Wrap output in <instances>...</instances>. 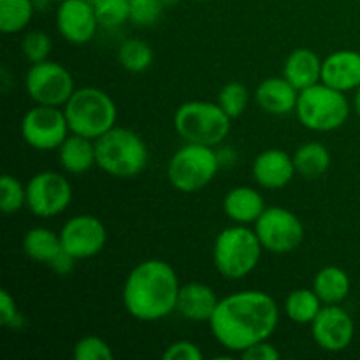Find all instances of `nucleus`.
Masks as SVG:
<instances>
[{"mask_svg":"<svg viewBox=\"0 0 360 360\" xmlns=\"http://www.w3.org/2000/svg\"><path fill=\"white\" fill-rule=\"evenodd\" d=\"M63 112L70 132L94 141L116 127L118 118L116 102L97 86L76 88L63 105Z\"/></svg>","mask_w":360,"mask_h":360,"instance_id":"obj_5","label":"nucleus"},{"mask_svg":"<svg viewBox=\"0 0 360 360\" xmlns=\"http://www.w3.org/2000/svg\"><path fill=\"white\" fill-rule=\"evenodd\" d=\"M218 301L220 299L217 297L210 285L192 281V283L181 285V288H179L176 311L188 322H210L214 309H217Z\"/></svg>","mask_w":360,"mask_h":360,"instance_id":"obj_19","label":"nucleus"},{"mask_svg":"<svg viewBox=\"0 0 360 360\" xmlns=\"http://www.w3.org/2000/svg\"><path fill=\"white\" fill-rule=\"evenodd\" d=\"M27 207V185L16 176L2 174L0 178V210L6 214H14Z\"/></svg>","mask_w":360,"mask_h":360,"instance_id":"obj_29","label":"nucleus"},{"mask_svg":"<svg viewBox=\"0 0 360 360\" xmlns=\"http://www.w3.org/2000/svg\"><path fill=\"white\" fill-rule=\"evenodd\" d=\"M20 132L25 143L37 151H53L70 134L63 108L35 104L23 115Z\"/></svg>","mask_w":360,"mask_h":360,"instance_id":"obj_11","label":"nucleus"},{"mask_svg":"<svg viewBox=\"0 0 360 360\" xmlns=\"http://www.w3.org/2000/svg\"><path fill=\"white\" fill-rule=\"evenodd\" d=\"M253 179L266 190H281L295 178L294 158L280 148H269L257 155L252 165Z\"/></svg>","mask_w":360,"mask_h":360,"instance_id":"obj_16","label":"nucleus"},{"mask_svg":"<svg viewBox=\"0 0 360 360\" xmlns=\"http://www.w3.org/2000/svg\"><path fill=\"white\" fill-rule=\"evenodd\" d=\"M354 91H355L354 94V109H355V112L360 116V84L355 88Z\"/></svg>","mask_w":360,"mask_h":360,"instance_id":"obj_39","label":"nucleus"},{"mask_svg":"<svg viewBox=\"0 0 360 360\" xmlns=\"http://www.w3.org/2000/svg\"><path fill=\"white\" fill-rule=\"evenodd\" d=\"M25 91L41 105L63 108L76 91L74 76L65 65L53 60L32 63L25 76Z\"/></svg>","mask_w":360,"mask_h":360,"instance_id":"obj_9","label":"nucleus"},{"mask_svg":"<svg viewBox=\"0 0 360 360\" xmlns=\"http://www.w3.org/2000/svg\"><path fill=\"white\" fill-rule=\"evenodd\" d=\"M218 104L232 120L239 118L250 104L248 88L239 81H231V83L224 84L218 94Z\"/></svg>","mask_w":360,"mask_h":360,"instance_id":"obj_30","label":"nucleus"},{"mask_svg":"<svg viewBox=\"0 0 360 360\" xmlns=\"http://www.w3.org/2000/svg\"><path fill=\"white\" fill-rule=\"evenodd\" d=\"M322 83L348 91L360 84V53L354 49H338L322 62Z\"/></svg>","mask_w":360,"mask_h":360,"instance_id":"obj_17","label":"nucleus"},{"mask_svg":"<svg viewBox=\"0 0 360 360\" xmlns=\"http://www.w3.org/2000/svg\"><path fill=\"white\" fill-rule=\"evenodd\" d=\"M0 323L13 330L21 329L25 326V319L18 309L16 301L6 288L0 290Z\"/></svg>","mask_w":360,"mask_h":360,"instance_id":"obj_35","label":"nucleus"},{"mask_svg":"<svg viewBox=\"0 0 360 360\" xmlns=\"http://www.w3.org/2000/svg\"><path fill=\"white\" fill-rule=\"evenodd\" d=\"M181 283L172 266L160 259L137 264L127 276L122 299L127 313L141 322H157L176 311Z\"/></svg>","mask_w":360,"mask_h":360,"instance_id":"obj_2","label":"nucleus"},{"mask_svg":"<svg viewBox=\"0 0 360 360\" xmlns=\"http://www.w3.org/2000/svg\"><path fill=\"white\" fill-rule=\"evenodd\" d=\"M130 21L136 27L148 28L158 23L162 11L165 9L160 0H129Z\"/></svg>","mask_w":360,"mask_h":360,"instance_id":"obj_33","label":"nucleus"},{"mask_svg":"<svg viewBox=\"0 0 360 360\" xmlns=\"http://www.w3.org/2000/svg\"><path fill=\"white\" fill-rule=\"evenodd\" d=\"M155 53L148 42L141 39H127L118 49V62L125 70L132 74L144 72L153 65Z\"/></svg>","mask_w":360,"mask_h":360,"instance_id":"obj_28","label":"nucleus"},{"mask_svg":"<svg viewBox=\"0 0 360 360\" xmlns=\"http://www.w3.org/2000/svg\"><path fill=\"white\" fill-rule=\"evenodd\" d=\"M311 336L323 352L340 354L354 341V319L340 304H326L311 322Z\"/></svg>","mask_w":360,"mask_h":360,"instance_id":"obj_14","label":"nucleus"},{"mask_svg":"<svg viewBox=\"0 0 360 360\" xmlns=\"http://www.w3.org/2000/svg\"><path fill=\"white\" fill-rule=\"evenodd\" d=\"M323 60L309 48H297L290 51L283 63V77H287L299 91L322 81Z\"/></svg>","mask_w":360,"mask_h":360,"instance_id":"obj_21","label":"nucleus"},{"mask_svg":"<svg viewBox=\"0 0 360 360\" xmlns=\"http://www.w3.org/2000/svg\"><path fill=\"white\" fill-rule=\"evenodd\" d=\"M264 246L255 229L234 224L217 236L213 245L214 269L225 280H243L257 269Z\"/></svg>","mask_w":360,"mask_h":360,"instance_id":"obj_4","label":"nucleus"},{"mask_svg":"<svg viewBox=\"0 0 360 360\" xmlns=\"http://www.w3.org/2000/svg\"><path fill=\"white\" fill-rule=\"evenodd\" d=\"M94 9L104 28H118L130 21L129 0H94Z\"/></svg>","mask_w":360,"mask_h":360,"instance_id":"obj_31","label":"nucleus"},{"mask_svg":"<svg viewBox=\"0 0 360 360\" xmlns=\"http://www.w3.org/2000/svg\"><path fill=\"white\" fill-rule=\"evenodd\" d=\"M23 253L39 264H51L63 252L60 234L48 227H34L27 231L21 241Z\"/></svg>","mask_w":360,"mask_h":360,"instance_id":"obj_23","label":"nucleus"},{"mask_svg":"<svg viewBox=\"0 0 360 360\" xmlns=\"http://www.w3.org/2000/svg\"><path fill=\"white\" fill-rule=\"evenodd\" d=\"M164 360H202L204 354L200 347L193 341L179 340L169 345L162 354Z\"/></svg>","mask_w":360,"mask_h":360,"instance_id":"obj_36","label":"nucleus"},{"mask_svg":"<svg viewBox=\"0 0 360 360\" xmlns=\"http://www.w3.org/2000/svg\"><path fill=\"white\" fill-rule=\"evenodd\" d=\"M55 21L63 41L74 46L90 42L101 27L91 0H62L56 7Z\"/></svg>","mask_w":360,"mask_h":360,"instance_id":"obj_15","label":"nucleus"},{"mask_svg":"<svg viewBox=\"0 0 360 360\" xmlns=\"http://www.w3.org/2000/svg\"><path fill=\"white\" fill-rule=\"evenodd\" d=\"M220 169L213 146L185 143L167 164V179L178 192L193 193L206 188Z\"/></svg>","mask_w":360,"mask_h":360,"instance_id":"obj_8","label":"nucleus"},{"mask_svg":"<svg viewBox=\"0 0 360 360\" xmlns=\"http://www.w3.org/2000/svg\"><path fill=\"white\" fill-rule=\"evenodd\" d=\"M313 290L323 304H341L350 294L352 280L341 267L326 266L315 274Z\"/></svg>","mask_w":360,"mask_h":360,"instance_id":"obj_24","label":"nucleus"},{"mask_svg":"<svg viewBox=\"0 0 360 360\" xmlns=\"http://www.w3.org/2000/svg\"><path fill=\"white\" fill-rule=\"evenodd\" d=\"M295 171L304 179H316L326 174L330 167V153L327 146L319 141L301 144L292 155Z\"/></svg>","mask_w":360,"mask_h":360,"instance_id":"obj_25","label":"nucleus"},{"mask_svg":"<svg viewBox=\"0 0 360 360\" xmlns=\"http://www.w3.org/2000/svg\"><path fill=\"white\" fill-rule=\"evenodd\" d=\"M193 2H207V0H193Z\"/></svg>","mask_w":360,"mask_h":360,"instance_id":"obj_41","label":"nucleus"},{"mask_svg":"<svg viewBox=\"0 0 360 360\" xmlns=\"http://www.w3.org/2000/svg\"><path fill=\"white\" fill-rule=\"evenodd\" d=\"M35 6L32 0H0V30L20 34L30 25Z\"/></svg>","mask_w":360,"mask_h":360,"instance_id":"obj_27","label":"nucleus"},{"mask_svg":"<svg viewBox=\"0 0 360 360\" xmlns=\"http://www.w3.org/2000/svg\"><path fill=\"white\" fill-rule=\"evenodd\" d=\"M58 234L63 250L76 260L98 255L108 243L105 225L94 214H76L63 224Z\"/></svg>","mask_w":360,"mask_h":360,"instance_id":"obj_13","label":"nucleus"},{"mask_svg":"<svg viewBox=\"0 0 360 360\" xmlns=\"http://www.w3.org/2000/svg\"><path fill=\"white\" fill-rule=\"evenodd\" d=\"M350 111L347 94L322 81L299 91L295 105L297 120L311 132H333L341 129L350 118Z\"/></svg>","mask_w":360,"mask_h":360,"instance_id":"obj_7","label":"nucleus"},{"mask_svg":"<svg viewBox=\"0 0 360 360\" xmlns=\"http://www.w3.org/2000/svg\"><path fill=\"white\" fill-rule=\"evenodd\" d=\"M160 2L164 4V7H172V6H176L179 0H160Z\"/></svg>","mask_w":360,"mask_h":360,"instance_id":"obj_40","label":"nucleus"},{"mask_svg":"<svg viewBox=\"0 0 360 360\" xmlns=\"http://www.w3.org/2000/svg\"><path fill=\"white\" fill-rule=\"evenodd\" d=\"M266 207L262 193L253 186H234L224 197V213L239 225H253Z\"/></svg>","mask_w":360,"mask_h":360,"instance_id":"obj_20","label":"nucleus"},{"mask_svg":"<svg viewBox=\"0 0 360 360\" xmlns=\"http://www.w3.org/2000/svg\"><path fill=\"white\" fill-rule=\"evenodd\" d=\"M53 49V41L49 34L42 30H30L21 39V55L27 62L37 63L49 58V53Z\"/></svg>","mask_w":360,"mask_h":360,"instance_id":"obj_32","label":"nucleus"},{"mask_svg":"<svg viewBox=\"0 0 360 360\" xmlns=\"http://www.w3.org/2000/svg\"><path fill=\"white\" fill-rule=\"evenodd\" d=\"M97 165L116 179H132L148 165V148L143 137L125 127H112L95 139Z\"/></svg>","mask_w":360,"mask_h":360,"instance_id":"obj_3","label":"nucleus"},{"mask_svg":"<svg viewBox=\"0 0 360 360\" xmlns=\"http://www.w3.org/2000/svg\"><path fill=\"white\" fill-rule=\"evenodd\" d=\"M172 125L185 143L214 148L227 139L232 118L218 102L188 101L176 109Z\"/></svg>","mask_w":360,"mask_h":360,"instance_id":"obj_6","label":"nucleus"},{"mask_svg":"<svg viewBox=\"0 0 360 360\" xmlns=\"http://www.w3.org/2000/svg\"><path fill=\"white\" fill-rule=\"evenodd\" d=\"M239 355L245 360H278L281 357L280 350L273 343H269V340L255 343L253 347L246 348Z\"/></svg>","mask_w":360,"mask_h":360,"instance_id":"obj_37","label":"nucleus"},{"mask_svg":"<svg viewBox=\"0 0 360 360\" xmlns=\"http://www.w3.org/2000/svg\"><path fill=\"white\" fill-rule=\"evenodd\" d=\"M264 250L274 255L295 252L304 239V225L294 211L281 206L266 207L253 224Z\"/></svg>","mask_w":360,"mask_h":360,"instance_id":"obj_10","label":"nucleus"},{"mask_svg":"<svg viewBox=\"0 0 360 360\" xmlns=\"http://www.w3.org/2000/svg\"><path fill=\"white\" fill-rule=\"evenodd\" d=\"M72 202L69 178L56 171H41L27 183V207L39 218L62 214Z\"/></svg>","mask_w":360,"mask_h":360,"instance_id":"obj_12","label":"nucleus"},{"mask_svg":"<svg viewBox=\"0 0 360 360\" xmlns=\"http://www.w3.org/2000/svg\"><path fill=\"white\" fill-rule=\"evenodd\" d=\"M115 357L111 347L105 340L98 336H84L74 345V359L76 360H111Z\"/></svg>","mask_w":360,"mask_h":360,"instance_id":"obj_34","label":"nucleus"},{"mask_svg":"<svg viewBox=\"0 0 360 360\" xmlns=\"http://www.w3.org/2000/svg\"><path fill=\"white\" fill-rule=\"evenodd\" d=\"M299 90L283 76H271L260 81L255 90V102L264 112L285 116L295 112Z\"/></svg>","mask_w":360,"mask_h":360,"instance_id":"obj_18","label":"nucleus"},{"mask_svg":"<svg viewBox=\"0 0 360 360\" xmlns=\"http://www.w3.org/2000/svg\"><path fill=\"white\" fill-rule=\"evenodd\" d=\"M58 160L67 174H84L97 165L95 141L70 132L58 148Z\"/></svg>","mask_w":360,"mask_h":360,"instance_id":"obj_22","label":"nucleus"},{"mask_svg":"<svg viewBox=\"0 0 360 360\" xmlns=\"http://www.w3.org/2000/svg\"><path fill=\"white\" fill-rule=\"evenodd\" d=\"M207 323L214 340L239 355L273 336L280 323V306L267 292L239 290L218 301Z\"/></svg>","mask_w":360,"mask_h":360,"instance_id":"obj_1","label":"nucleus"},{"mask_svg":"<svg viewBox=\"0 0 360 360\" xmlns=\"http://www.w3.org/2000/svg\"><path fill=\"white\" fill-rule=\"evenodd\" d=\"M323 302L316 295V292L309 290V288H297L292 290L285 299V315L290 322L297 323V326H311L313 320L323 308Z\"/></svg>","mask_w":360,"mask_h":360,"instance_id":"obj_26","label":"nucleus"},{"mask_svg":"<svg viewBox=\"0 0 360 360\" xmlns=\"http://www.w3.org/2000/svg\"><path fill=\"white\" fill-rule=\"evenodd\" d=\"M74 262H76V259H74L72 255H69V253L63 250V252L60 253V255L56 257L51 264H49V267H51L56 274H60V276H65V274L72 273Z\"/></svg>","mask_w":360,"mask_h":360,"instance_id":"obj_38","label":"nucleus"}]
</instances>
